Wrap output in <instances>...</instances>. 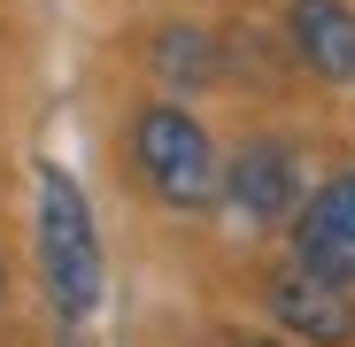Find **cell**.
<instances>
[{"label": "cell", "instance_id": "obj_1", "mask_svg": "<svg viewBox=\"0 0 355 347\" xmlns=\"http://www.w3.org/2000/svg\"><path fill=\"white\" fill-rule=\"evenodd\" d=\"M39 270H46L54 317L85 324V317L101 309L108 270H101V240H93V208H85L78 178H70V170H54V162L39 170Z\"/></svg>", "mask_w": 355, "mask_h": 347}, {"label": "cell", "instance_id": "obj_2", "mask_svg": "<svg viewBox=\"0 0 355 347\" xmlns=\"http://www.w3.org/2000/svg\"><path fill=\"white\" fill-rule=\"evenodd\" d=\"M132 162H139V178L155 186V201H170V208H209V201L224 193L216 147H209V132H201V116L170 108V100L139 108V124H132Z\"/></svg>", "mask_w": 355, "mask_h": 347}, {"label": "cell", "instance_id": "obj_3", "mask_svg": "<svg viewBox=\"0 0 355 347\" xmlns=\"http://www.w3.org/2000/svg\"><path fill=\"white\" fill-rule=\"evenodd\" d=\"M293 263L332 285H355V170L324 178L309 193V208L293 216Z\"/></svg>", "mask_w": 355, "mask_h": 347}, {"label": "cell", "instance_id": "obj_4", "mask_svg": "<svg viewBox=\"0 0 355 347\" xmlns=\"http://www.w3.org/2000/svg\"><path fill=\"white\" fill-rule=\"evenodd\" d=\"M263 301H270V317L293 332V339H309V347H347L355 339V301H347V285H332V278H317V270H278L270 285H263Z\"/></svg>", "mask_w": 355, "mask_h": 347}, {"label": "cell", "instance_id": "obj_5", "mask_svg": "<svg viewBox=\"0 0 355 347\" xmlns=\"http://www.w3.org/2000/svg\"><path fill=\"white\" fill-rule=\"evenodd\" d=\"M224 201L240 208L248 224H278L293 201H302V154L286 139H248L224 170Z\"/></svg>", "mask_w": 355, "mask_h": 347}, {"label": "cell", "instance_id": "obj_6", "mask_svg": "<svg viewBox=\"0 0 355 347\" xmlns=\"http://www.w3.org/2000/svg\"><path fill=\"white\" fill-rule=\"evenodd\" d=\"M286 31L317 78L355 85V8L347 0H286Z\"/></svg>", "mask_w": 355, "mask_h": 347}, {"label": "cell", "instance_id": "obj_7", "mask_svg": "<svg viewBox=\"0 0 355 347\" xmlns=\"http://www.w3.org/2000/svg\"><path fill=\"white\" fill-rule=\"evenodd\" d=\"M155 70L162 78H178V85H209L216 78V62H209V39L201 31H155Z\"/></svg>", "mask_w": 355, "mask_h": 347}, {"label": "cell", "instance_id": "obj_8", "mask_svg": "<svg viewBox=\"0 0 355 347\" xmlns=\"http://www.w3.org/2000/svg\"><path fill=\"white\" fill-rule=\"evenodd\" d=\"M0 285H8V270H0Z\"/></svg>", "mask_w": 355, "mask_h": 347}]
</instances>
